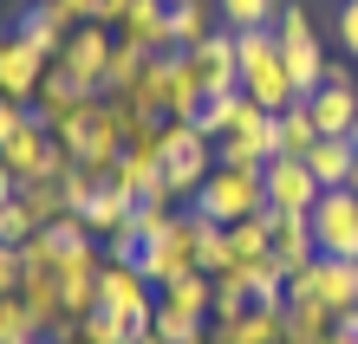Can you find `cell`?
<instances>
[{"instance_id":"ac0fdd59","label":"cell","mask_w":358,"mask_h":344,"mask_svg":"<svg viewBox=\"0 0 358 344\" xmlns=\"http://www.w3.org/2000/svg\"><path fill=\"white\" fill-rule=\"evenodd\" d=\"M313 292H320V306L332 312H352L358 306V260H313Z\"/></svg>"},{"instance_id":"d6a6232c","label":"cell","mask_w":358,"mask_h":344,"mask_svg":"<svg viewBox=\"0 0 358 344\" xmlns=\"http://www.w3.org/2000/svg\"><path fill=\"white\" fill-rule=\"evenodd\" d=\"M215 13L228 20V33H255L280 13V0H215Z\"/></svg>"},{"instance_id":"9a60e30c","label":"cell","mask_w":358,"mask_h":344,"mask_svg":"<svg viewBox=\"0 0 358 344\" xmlns=\"http://www.w3.org/2000/svg\"><path fill=\"white\" fill-rule=\"evenodd\" d=\"M273 260L287 273H300L320 260V241H313V214H273Z\"/></svg>"},{"instance_id":"8d00e7d4","label":"cell","mask_w":358,"mask_h":344,"mask_svg":"<svg viewBox=\"0 0 358 344\" xmlns=\"http://www.w3.org/2000/svg\"><path fill=\"white\" fill-rule=\"evenodd\" d=\"M131 338H137V331L124 325L117 312H104V306H98L92 318H78V344H131Z\"/></svg>"},{"instance_id":"9c48e42d","label":"cell","mask_w":358,"mask_h":344,"mask_svg":"<svg viewBox=\"0 0 358 344\" xmlns=\"http://www.w3.org/2000/svg\"><path fill=\"white\" fill-rule=\"evenodd\" d=\"M189 66L202 72V91H208V98L241 91V52H235V33H208L202 46L189 52Z\"/></svg>"},{"instance_id":"d4e9b609","label":"cell","mask_w":358,"mask_h":344,"mask_svg":"<svg viewBox=\"0 0 358 344\" xmlns=\"http://www.w3.org/2000/svg\"><path fill=\"white\" fill-rule=\"evenodd\" d=\"M208 20H222L208 0H170V46H176V52H196L202 39L215 33Z\"/></svg>"},{"instance_id":"44dd1931","label":"cell","mask_w":358,"mask_h":344,"mask_svg":"<svg viewBox=\"0 0 358 344\" xmlns=\"http://www.w3.org/2000/svg\"><path fill=\"white\" fill-rule=\"evenodd\" d=\"M202 104H208L202 72L189 66V52H176V59H170V124H196V117H202Z\"/></svg>"},{"instance_id":"4dcf8cb0","label":"cell","mask_w":358,"mask_h":344,"mask_svg":"<svg viewBox=\"0 0 358 344\" xmlns=\"http://www.w3.org/2000/svg\"><path fill=\"white\" fill-rule=\"evenodd\" d=\"M228 253H235V260L273 253V208H261V214H248V221H235V227H228Z\"/></svg>"},{"instance_id":"ffe728a7","label":"cell","mask_w":358,"mask_h":344,"mask_svg":"<svg viewBox=\"0 0 358 344\" xmlns=\"http://www.w3.org/2000/svg\"><path fill=\"white\" fill-rule=\"evenodd\" d=\"M46 156H52V130H46L39 117H33L13 143H0V163H7L20 182H27V176H39V169H46Z\"/></svg>"},{"instance_id":"7dc6e473","label":"cell","mask_w":358,"mask_h":344,"mask_svg":"<svg viewBox=\"0 0 358 344\" xmlns=\"http://www.w3.org/2000/svg\"><path fill=\"white\" fill-rule=\"evenodd\" d=\"M131 344H163V338H157V331H137V338H131Z\"/></svg>"},{"instance_id":"f1b7e54d","label":"cell","mask_w":358,"mask_h":344,"mask_svg":"<svg viewBox=\"0 0 358 344\" xmlns=\"http://www.w3.org/2000/svg\"><path fill=\"white\" fill-rule=\"evenodd\" d=\"M163 306H176V312H189V318H208V312H215V279H208V273L170 279V286H163Z\"/></svg>"},{"instance_id":"52a82bcc","label":"cell","mask_w":358,"mask_h":344,"mask_svg":"<svg viewBox=\"0 0 358 344\" xmlns=\"http://www.w3.org/2000/svg\"><path fill=\"white\" fill-rule=\"evenodd\" d=\"M46 66H52V59H39L20 33H7V39H0V98H7V104H27V111H33Z\"/></svg>"},{"instance_id":"7bdbcfd3","label":"cell","mask_w":358,"mask_h":344,"mask_svg":"<svg viewBox=\"0 0 358 344\" xmlns=\"http://www.w3.org/2000/svg\"><path fill=\"white\" fill-rule=\"evenodd\" d=\"M332 27H339V46H345V59H358V0H345Z\"/></svg>"},{"instance_id":"1f68e13d","label":"cell","mask_w":358,"mask_h":344,"mask_svg":"<svg viewBox=\"0 0 358 344\" xmlns=\"http://www.w3.org/2000/svg\"><path fill=\"white\" fill-rule=\"evenodd\" d=\"M150 331H157L163 344H196V338L208 331V318H189V312H176V306H163V299H157V318H150Z\"/></svg>"},{"instance_id":"603a6c76","label":"cell","mask_w":358,"mask_h":344,"mask_svg":"<svg viewBox=\"0 0 358 344\" xmlns=\"http://www.w3.org/2000/svg\"><path fill=\"white\" fill-rule=\"evenodd\" d=\"M280 59H287V78H293V98H313L326 84V52H320V39H293V46H280Z\"/></svg>"},{"instance_id":"2e32d148","label":"cell","mask_w":358,"mask_h":344,"mask_svg":"<svg viewBox=\"0 0 358 344\" xmlns=\"http://www.w3.org/2000/svg\"><path fill=\"white\" fill-rule=\"evenodd\" d=\"M306 111H313V124H320V137H352L358 91H352V84H320V91L306 98Z\"/></svg>"},{"instance_id":"816d5d0a","label":"cell","mask_w":358,"mask_h":344,"mask_svg":"<svg viewBox=\"0 0 358 344\" xmlns=\"http://www.w3.org/2000/svg\"><path fill=\"white\" fill-rule=\"evenodd\" d=\"M320 344H339V338H320Z\"/></svg>"},{"instance_id":"d6986e66","label":"cell","mask_w":358,"mask_h":344,"mask_svg":"<svg viewBox=\"0 0 358 344\" xmlns=\"http://www.w3.org/2000/svg\"><path fill=\"white\" fill-rule=\"evenodd\" d=\"M170 59L176 52H163V59H150V72H143L131 91H124V104H131L137 117H157V124H170Z\"/></svg>"},{"instance_id":"e575fe53","label":"cell","mask_w":358,"mask_h":344,"mask_svg":"<svg viewBox=\"0 0 358 344\" xmlns=\"http://www.w3.org/2000/svg\"><path fill=\"white\" fill-rule=\"evenodd\" d=\"M170 227H176L170 202H137V208H131V234H137L143 247H157V241H163V234H170Z\"/></svg>"},{"instance_id":"3957f363","label":"cell","mask_w":358,"mask_h":344,"mask_svg":"<svg viewBox=\"0 0 358 344\" xmlns=\"http://www.w3.org/2000/svg\"><path fill=\"white\" fill-rule=\"evenodd\" d=\"M208 176H215V137H202L196 124H163V188L196 195Z\"/></svg>"},{"instance_id":"4316f807","label":"cell","mask_w":358,"mask_h":344,"mask_svg":"<svg viewBox=\"0 0 358 344\" xmlns=\"http://www.w3.org/2000/svg\"><path fill=\"white\" fill-rule=\"evenodd\" d=\"M143 72H150V52H143V46H124V39H117V46H111V66H104L98 98H124Z\"/></svg>"},{"instance_id":"4fadbf2b","label":"cell","mask_w":358,"mask_h":344,"mask_svg":"<svg viewBox=\"0 0 358 344\" xmlns=\"http://www.w3.org/2000/svg\"><path fill=\"white\" fill-rule=\"evenodd\" d=\"M72 33H78V20H72L66 7H46V0H39L33 13H20V39H27L39 59H52V66L66 59V39H72Z\"/></svg>"},{"instance_id":"5b68a950","label":"cell","mask_w":358,"mask_h":344,"mask_svg":"<svg viewBox=\"0 0 358 344\" xmlns=\"http://www.w3.org/2000/svg\"><path fill=\"white\" fill-rule=\"evenodd\" d=\"M98 306H104V312H117L131 331H150V318H157L150 279H143L137 267H117V260H104V279H98Z\"/></svg>"},{"instance_id":"f5cc1de1","label":"cell","mask_w":358,"mask_h":344,"mask_svg":"<svg viewBox=\"0 0 358 344\" xmlns=\"http://www.w3.org/2000/svg\"><path fill=\"white\" fill-rule=\"evenodd\" d=\"M287 344H293V338H287Z\"/></svg>"},{"instance_id":"d590c367","label":"cell","mask_w":358,"mask_h":344,"mask_svg":"<svg viewBox=\"0 0 358 344\" xmlns=\"http://www.w3.org/2000/svg\"><path fill=\"white\" fill-rule=\"evenodd\" d=\"M248 306H255V299H248V279L228 267V273L215 279V312H208V318H215V325H228V318H241Z\"/></svg>"},{"instance_id":"7c38bea8","label":"cell","mask_w":358,"mask_h":344,"mask_svg":"<svg viewBox=\"0 0 358 344\" xmlns=\"http://www.w3.org/2000/svg\"><path fill=\"white\" fill-rule=\"evenodd\" d=\"M117 39H124V46H143L150 59L176 52L170 46V0H131V13L117 20Z\"/></svg>"},{"instance_id":"e0dca14e","label":"cell","mask_w":358,"mask_h":344,"mask_svg":"<svg viewBox=\"0 0 358 344\" xmlns=\"http://www.w3.org/2000/svg\"><path fill=\"white\" fill-rule=\"evenodd\" d=\"M235 273L248 279V299L267 312H287V267L273 253H255V260H235Z\"/></svg>"},{"instance_id":"60d3db41","label":"cell","mask_w":358,"mask_h":344,"mask_svg":"<svg viewBox=\"0 0 358 344\" xmlns=\"http://www.w3.org/2000/svg\"><path fill=\"white\" fill-rule=\"evenodd\" d=\"M104 182H111V176H98V169H85V163H78L72 176H66V208H72V214H85V202L98 195Z\"/></svg>"},{"instance_id":"7a4b0ae2","label":"cell","mask_w":358,"mask_h":344,"mask_svg":"<svg viewBox=\"0 0 358 344\" xmlns=\"http://www.w3.org/2000/svg\"><path fill=\"white\" fill-rule=\"evenodd\" d=\"M267 208V163H215V176L196 188V214L235 227Z\"/></svg>"},{"instance_id":"f907efd6","label":"cell","mask_w":358,"mask_h":344,"mask_svg":"<svg viewBox=\"0 0 358 344\" xmlns=\"http://www.w3.org/2000/svg\"><path fill=\"white\" fill-rule=\"evenodd\" d=\"M27 344H46V338H27Z\"/></svg>"},{"instance_id":"ee69618b","label":"cell","mask_w":358,"mask_h":344,"mask_svg":"<svg viewBox=\"0 0 358 344\" xmlns=\"http://www.w3.org/2000/svg\"><path fill=\"white\" fill-rule=\"evenodd\" d=\"M20 292V247H0V299Z\"/></svg>"},{"instance_id":"7402d4cb","label":"cell","mask_w":358,"mask_h":344,"mask_svg":"<svg viewBox=\"0 0 358 344\" xmlns=\"http://www.w3.org/2000/svg\"><path fill=\"white\" fill-rule=\"evenodd\" d=\"M300 163L313 169V176H320V188H345V182H352V163H358V149H352L345 137H320V143H313Z\"/></svg>"},{"instance_id":"5bb4252c","label":"cell","mask_w":358,"mask_h":344,"mask_svg":"<svg viewBox=\"0 0 358 344\" xmlns=\"http://www.w3.org/2000/svg\"><path fill=\"white\" fill-rule=\"evenodd\" d=\"M92 91L78 84L66 66H46V78H39V98H33V117L46 124V130H59L66 117H78V104H85Z\"/></svg>"},{"instance_id":"f6af8a7d","label":"cell","mask_w":358,"mask_h":344,"mask_svg":"<svg viewBox=\"0 0 358 344\" xmlns=\"http://www.w3.org/2000/svg\"><path fill=\"white\" fill-rule=\"evenodd\" d=\"M332 338H345V344H358V306H352V312H339V318H332Z\"/></svg>"},{"instance_id":"6da1fadb","label":"cell","mask_w":358,"mask_h":344,"mask_svg":"<svg viewBox=\"0 0 358 344\" xmlns=\"http://www.w3.org/2000/svg\"><path fill=\"white\" fill-rule=\"evenodd\" d=\"M235 52H241V98L261 104V111L280 117L293 98V78H287V59H280V39L273 27H255V33H235Z\"/></svg>"},{"instance_id":"8992f818","label":"cell","mask_w":358,"mask_h":344,"mask_svg":"<svg viewBox=\"0 0 358 344\" xmlns=\"http://www.w3.org/2000/svg\"><path fill=\"white\" fill-rule=\"evenodd\" d=\"M320 195L326 188H320V176H313L300 156H273L267 163V208L273 214H313Z\"/></svg>"},{"instance_id":"ab89813d","label":"cell","mask_w":358,"mask_h":344,"mask_svg":"<svg viewBox=\"0 0 358 344\" xmlns=\"http://www.w3.org/2000/svg\"><path fill=\"white\" fill-rule=\"evenodd\" d=\"M273 39H280V46H293V39H313V13L300 7V0H287V7L273 13Z\"/></svg>"},{"instance_id":"83f0119b","label":"cell","mask_w":358,"mask_h":344,"mask_svg":"<svg viewBox=\"0 0 358 344\" xmlns=\"http://www.w3.org/2000/svg\"><path fill=\"white\" fill-rule=\"evenodd\" d=\"M332 306H320V299H287V338L293 344H320V338H332Z\"/></svg>"},{"instance_id":"30bf717a","label":"cell","mask_w":358,"mask_h":344,"mask_svg":"<svg viewBox=\"0 0 358 344\" xmlns=\"http://www.w3.org/2000/svg\"><path fill=\"white\" fill-rule=\"evenodd\" d=\"M182 273H196V221H189V214H176V227L163 234L150 247V260H143V279H150V286H170Z\"/></svg>"},{"instance_id":"bcb514c9","label":"cell","mask_w":358,"mask_h":344,"mask_svg":"<svg viewBox=\"0 0 358 344\" xmlns=\"http://www.w3.org/2000/svg\"><path fill=\"white\" fill-rule=\"evenodd\" d=\"M46 7H66L72 20H85V13H92V0H46Z\"/></svg>"},{"instance_id":"ba28073f","label":"cell","mask_w":358,"mask_h":344,"mask_svg":"<svg viewBox=\"0 0 358 344\" xmlns=\"http://www.w3.org/2000/svg\"><path fill=\"white\" fill-rule=\"evenodd\" d=\"M215 163H273V111H261V104H241L235 130L215 143Z\"/></svg>"},{"instance_id":"484cf974","label":"cell","mask_w":358,"mask_h":344,"mask_svg":"<svg viewBox=\"0 0 358 344\" xmlns=\"http://www.w3.org/2000/svg\"><path fill=\"white\" fill-rule=\"evenodd\" d=\"M320 143V124H313L306 104H287L280 117H273V156H306V149Z\"/></svg>"},{"instance_id":"74e56055","label":"cell","mask_w":358,"mask_h":344,"mask_svg":"<svg viewBox=\"0 0 358 344\" xmlns=\"http://www.w3.org/2000/svg\"><path fill=\"white\" fill-rule=\"evenodd\" d=\"M33 234H39V221H33V208L27 202H0V247H27L33 241Z\"/></svg>"},{"instance_id":"681fc988","label":"cell","mask_w":358,"mask_h":344,"mask_svg":"<svg viewBox=\"0 0 358 344\" xmlns=\"http://www.w3.org/2000/svg\"><path fill=\"white\" fill-rule=\"evenodd\" d=\"M345 143H352V149H358V124H352V137H345Z\"/></svg>"},{"instance_id":"f546056e","label":"cell","mask_w":358,"mask_h":344,"mask_svg":"<svg viewBox=\"0 0 358 344\" xmlns=\"http://www.w3.org/2000/svg\"><path fill=\"white\" fill-rule=\"evenodd\" d=\"M20 202L33 208L39 227H52L59 214H72V208H66V182H52V176H27V182H20Z\"/></svg>"},{"instance_id":"8fae6325","label":"cell","mask_w":358,"mask_h":344,"mask_svg":"<svg viewBox=\"0 0 358 344\" xmlns=\"http://www.w3.org/2000/svg\"><path fill=\"white\" fill-rule=\"evenodd\" d=\"M111 27H78L72 39H66V59H59V66H66L78 84H85V91L98 98V84H104V66H111Z\"/></svg>"},{"instance_id":"cb8c5ba5","label":"cell","mask_w":358,"mask_h":344,"mask_svg":"<svg viewBox=\"0 0 358 344\" xmlns=\"http://www.w3.org/2000/svg\"><path fill=\"white\" fill-rule=\"evenodd\" d=\"M131 208H137V202H131V195H124V188H117V182H104V188H98V195L85 202V214H78V221H85L92 234H104V241H111V234H124V227H131Z\"/></svg>"},{"instance_id":"277c9868","label":"cell","mask_w":358,"mask_h":344,"mask_svg":"<svg viewBox=\"0 0 358 344\" xmlns=\"http://www.w3.org/2000/svg\"><path fill=\"white\" fill-rule=\"evenodd\" d=\"M313 241L326 260H358V195L352 188H326L313 208Z\"/></svg>"},{"instance_id":"c3c4849f","label":"cell","mask_w":358,"mask_h":344,"mask_svg":"<svg viewBox=\"0 0 358 344\" xmlns=\"http://www.w3.org/2000/svg\"><path fill=\"white\" fill-rule=\"evenodd\" d=\"M345 188H352V195H358V163H352V182H345Z\"/></svg>"},{"instance_id":"b9f144b4","label":"cell","mask_w":358,"mask_h":344,"mask_svg":"<svg viewBox=\"0 0 358 344\" xmlns=\"http://www.w3.org/2000/svg\"><path fill=\"white\" fill-rule=\"evenodd\" d=\"M27 124H33V111H27V104H7V98H0V143H13L20 130H27Z\"/></svg>"},{"instance_id":"836d02e7","label":"cell","mask_w":358,"mask_h":344,"mask_svg":"<svg viewBox=\"0 0 358 344\" xmlns=\"http://www.w3.org/2000/svg\"><path fill=\"white\" fill-rule=\"evenodd\" d=\"M241 104H248L241 91H228V98H208V104H202V117H196V130L222 143L228 130H235V117H241Z\"/></svg>"},{"instance_id":"f35d334b","label":"cell","mask_w":358,"mask_h":344,"mask_svg":"<svg viewBox=\"0 0 358 344\" xmlns=\"http://www.w3.org/2000/svg\"><path fill=\"white\" fill-rule=\"evenodd\" d=\"M27 338H39L33 331V312H27L20 292H7V299H0V344H27Z\"/></svg>"}]
</instances>
